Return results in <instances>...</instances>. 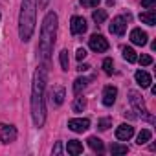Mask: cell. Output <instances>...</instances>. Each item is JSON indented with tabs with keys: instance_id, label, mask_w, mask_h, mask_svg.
<instances>
[{
	"instance_id": "obj_1",
	"label": "cell",
	"mask_w": 156,
	"mask_h": 156,
	"mask_svg": "<svg viewBox=\"0 0 156 156\" xmlns=\"http://www.w3.org/2000/svg\"><path fill=\"white\" fill-rule=\"evenodd\" d=\"M46 77H48L46 66H39V70L33 75V88H31V118L35 127H42L46 119V108H44Z\"/></svg>"
},
{
	"instance_id": "obj_2",
	"label": "cell",
	"mask_w": 156,
	"mask_h": 156,
	"mask_svg": "<svg viewBox=\"0 0 156 156\" xmlns=\"http://www.w3.org/2000/svg\"><path fill=\"white\" fill-rule=\"evenodd\" d=\"M55 35H57V15L53 11H50L42 20L41 41H39V53H41L44 62L50 59V53H51L53 44H55Z\"/></svg>"
},
{
	"instance_id": "obj_3",
	"label": "cell",
	"mask_w": 156,
	"mask_h": 156,
	"mask_svg": "<svg viewBox=\"0 0 156 156\" xmlns=\"http://www.w3.org/2000/svg\"><path fill=\"white\" fill-rule=\"evenodd\" d=\"M35 17H37V4L35 0H22L20 19H19V35L20 41L28 42L35 31Z\"/></svg>"
},
{
	"instance_id": "obj_4",
	"label": "cell",
	"mask_w": 156,
	"mask_h": 156,
	"mask_svg": "<svg viewBox=\"0 0 156 156\" xmlns=\"http://www.w3.org/2000/svg\"><path fill=\"white\" fill-rule=\"evenodd\" d=\"M129 101H130V105L136 108V112H140L141 116H145V118L152 119L151 116H147V107H145V101H143V98H141L136 90H130V92H129Z\"/></svg>"
},
{
	"instance_id": "obj_5",
	"label": "cell",
	"mask_w": 156,
	"mask_h": 156,
	"mask_svg": "<svg viewBox=\"0 0 156 156\" xmlns=\"http://www.w3.org/2000/svg\"><path fill=\"white\" fill-rule=\"evenodd\" d=\"M88 46H90V50L92 51H98V53H103V51H107L108 50V41L103 37V35H92L90 39H88Z\"/></svg>"
},
{
	"instance_id": "obj_6",
	"label": "cell",
	"mask_w": 156,
	"mask_h": 156,
	"mask_svg": "<svg viewBox=\"0 0 156 156\" xmlns=\"http://www.w3.org/2000/svg\"><path fill=\"white\" fill-rule=\"evenodd\" d=\"M0 140H2L4 143H11L17 140V129L13 125H6L2 123L0 125Z\"/></svg>"
},
{
	"instance_id": "obj_7",
	"label": "cell",
	"mask_w": 156,
	"mask_h": 156,
	"mask_svg": "<svg viewBox=\"0 0 156 156\" xmlns=\"http://www.w3.org/2000/svg\"><path fill=\"white\" fill-rule=\"evenodd\" d=\"M88 127H90V121L87 118H73L68 121V129L73 132H85Z\"/></svg>"
},
{
	"instance_id": "obj_8",
	"label": "cell",
	"mask_w": 156,
	"mask_h": 156,
	"mask_svg": "<svg viewBox=\"0 0 156 156\" xmlns=\"http://www.w3.org/2000/svg\"><path fill=\"white\" fill-rule=\"evenodd\" d=\"M70 31L73 35H81L87 31V20L83 17H72L70 20Z\"/></svg>"
},
{
	"instance_id": "obj_9",
	"label": "cell",
	"mask_w": 156,
	"mask_h": 156,
	"mask_svg": "<svg viewBox=\"0 0 156 156\" xmlns=\"http://www.w3.org/2000/svg\"><path fill=\"white\" fill-rule=\"evenodd\" d=\"M127 31V19L125 17H116L114 20H112V24H110V33H114V35H123Z\"/></svg>"
},
{
	"instance_id": "obj_10",
	"label": "cell",
	"mask_w": 156,
	"mask_h": 156,
	"mask_svg": "<svg viewBox=\"0 0 156 156\" xmlns=\"http://www.w3.org/2000/svg\"><path fill=\"white\" fill-rule=\"evenodd\" d=\"M132 134H134V127H132V125H129V123H123V125H119V127L116 129V138H118V140H121V141L130 140V138H132Z\"/></svg>"
},
{
	"instance_id": "obj_11",
	"label": "cell",
	"mask_w": 156,
	"mask_h": 156,
	"mask_svg": "<svg viewBox=\"0 0 156 156\" xmlns=\"http://www.w3.org/2000/svg\"><path fill=\"white\" fill-rule=\"evenodd\" d=\"M116 98H118V88L116 87H105V90H103V105L112 107L116 103Z\"/></svg>"
},
{
	"instance_id": "obj_12",
	"label": "cell",
	"mask_w": 156,
	"mask_h": 156,
	"mask_svg": "<svg viewBox=\"0 0 156 156\" xmlns=\"http://www.w3.org/2000/svg\"><path fill=\"white\" fill-rule=\"evenodd\" d=\"M130 41H132V44H136V46H145V44H147V33L141 31L140 28H134V30L130 31Z\"/></svg>"
},
{
	"instance_id": "obj_13",
	"label": "cell",
	"mask_w": 156,
	"mask_h": 156,
	"mask_svg": "<svg viewBox=\"0 0 156 156\" xmlns=\"http://www.w3.org/2000/svg\"><path fill=\"white\" fill-rule=\"evenodd\" d=\"M134 77H136V83H138L141 88H147V87H151V83H152L151 75H149L147 72H143V70H138V72L134 73Z\"/></svg>"
},
{
	"instance_id": "obj_14",
	"label": "cell",
	"mask_w": 156,
	"mask_h": 156,
	"mask_svg": "<svg viewBox=\"0 0 156 156\" xmlns=\"http://www.w3.org/2000/svg\"><path fill=\"white\" fill-rule=\"evenodd\" d=\"M66 151H68V154L77 156V154L83 152V145H81V141H77V140H70L68 145H66Z\"/></svg>"
},
{
	"instance_id": "obj_15",
	"label": "cell",
	"mask_w": 156,
	"mask_h": 156,
	"mask_svg": "<svg viewBox=\"0 0 156 156\" xmlns=\"http://www.w3.org/2000/svg\"><path fill=\"white\" fill-rule=\"evenodd\" d=\"M140 20H141L143 24H147V26H154V24H156V11L151 9V11H147V13H140Z\"/></svg>"
},
{
	"instance_id": "obj_16",
	"label": "cell",
	"mask_w": 156,
	"mask_h": 156,
	"mask_svg": "<svg viewBox=\"0 0 156 156\" xmlns=\"http://www.w3.org/2000/svg\"><path fill=\"white\" fill-rule=\"evenodd\" d=\"M87 85H88V79H87V77H77V79L73 81V94L79 96V94L87 88Z\"/></svg>"
},
{
	"instance_id": "obj_17",
	"label": "cell",
	"mask_w": 156,
	"mask_h": 156,
	"mask_svg": "<svg viewBox=\"0 0 156 156\" xmlns=\"http://www.w3.org/2000/svg\"><path fill=\"white\" fill-rule=\"evenodd\" d=\"M62 101H64V88L62 87H57L55 92H51V103L55 107H59V105H62Z\"/></svg>"
},
{
	"instance_id": "obj_18",
	"label": "cell",
	"mask_w": 156,
	"mask_h": 156,
	"mask_svg": "<svg viewBox=\"0 0 156 156\" xmlns=\"http://www.w3.org/2000/svg\"><path fill=\"white\" fill-rule=\"evenodd\" d=\"M87 141H88V145H90V149H92V151H96V152H103V151H105V145H103V141H101L99 138L90 136Z\"/></svg>"
},
{
	"instance_id": "obj_19",
	"label": "cell",
	"mask_w": 156,
	"mask_h": 156,
	"mask_svg": "<svg viewBox=\"0 0 156 156\" xmlns=\"http://www.w3.org/2000/svg\"><path fill=\"white\" fill-rule=\"evenodd\" d=\"M123 57H125V61H129V62H136V61H138L136 51H134L132 48H129V46L123 48Z\"/></svg>"
},
{
	"instance_id": "obj_20",
	"label": "cell",
	"mask_w": 156,
	"mask_h": 156,
	"mask_svg": "<svg viewBox=\"0 0 156 156\" xmlns=\"http://www.w3.org/2000/svg\"><path fill=\"white\" fill-rule=\"evenodd\" d=\"M151 136H152V134H151V130L143 129V130L138 134V138H136V143H138V145H145V143L151 140Z\"/></svg>"
},
{
	"instance_id": "obj_21",
	"label": "cell",
	"mask_w": 156,
	"mask_h": 156,
	"mask_svg": "<svg viewBox=\"0 0 156 156\" xmlns=\"http://www.w3.org/2000/svg\"><path fill=\"white\" fill-rule=\"evenodd\" d=\"M85 107H87V99H85V98H75V101H73V105H72L73 112H83Z\"/></svg>"
},
{
	"instance_id": "obj_22",
	"label": "cell",
	"mask_w": 156,
	"mask_h": 156,
	"mask_svg": "<svg viewBox=\"0 0 156 156\" xmlns=\"http://www.w3.org/2000/svg\"><path fill=\"white\" fill-rule=\"evenodd\" d=\"M92 19H94V22L103 24V22L107 20V11H105V9H96V11L92 13Z\"/></svg>"
},
{
	"instance_id": "obj_23",
	"label": "cell",
	"mask_w": 156,
	"mask_h": 156,
	"mask_svg": "<svg viewBox=\"0 0 156 156\" xmlns=\"http://www.w3.org/2000/svg\"><path fill=\"white\" fill-rule=\"evenodd\" d=\"M110 152H112V154H127V152H129V147H127V145L114 143V145H110Z\"/></svg>"
},
{
	"instance_id": "obj_24",
	"label": "cell",
	"mask_w": 156,
	"mask_h": 156,
	"mask_svg": "<svg viewBox=\"0 0 156 156\" xmlns=\"http://www.w3.org/2000/svg\"><path fill=\"white\" fill-rule=\"evenodd\" d=\"M68 64H70L68 51H66V50H62V51H61V66H62V70H64V72L68 70Z\"/></svg>"
},
{
	"instance_id": "obj_25",
	"label": "cell",
	"mask_w": 156,
	"mask_h": 156,
	"mask_svg": "<svg viewBox=\"0 0 156 156\" xmlns=\"http://www.w3.org/2000/svg\"><path fill=\"white\" fill-rule=\"evenodd\" d=\"M110 125H112V119H110V118H103V119L98 121V129H99V130H107Z\"/></svg>"
},
{
	"instance_id": "obj_26",
	"label": "cell",
	"mask_w": 156,
	"mask_h": 156,
	"mask_svg": "<svg viewBox=\"0 0 156 156\" xmlns=\"http://www.w3.org/2000/svg\"><path fill=\"white\" fill-rule=\"evenodd\" d=\"M103 70H105V73H112L114 72V61L112 59H105L103 61Z\"/></svg>"
},
{
	"instance_id": "obj_27",
	"label": "cell",
	"mask_w": 156,
	"mask_h": 156,
	"mask_svg": "<svg viewBox=\"0 0 156 156\" xmlns=\"http://www.w3.org/2000/svg\"><path fill=\"white\" fill-rule=\"evenodd\" d=\"M101 0H79V4L83 8H98Z\"/></svg>"
},
{
	"instance_id": "obj_28",
	"label": "cell",
	"mask_w": 156,
	"mask_h": 156,
	"mask_svg": "<svg viewBox=\"0 0 156 156\" xmlns=\"http://www.w3.org/2000/svg\"><path fill=\"white\" fill-rule=\"evenodd\" d=\"M138 61H140L143 66H149V64H152V57H151V55H141Z\"/></svg>"
},
{
	"instance_id": "obj_29",
	"label": "cell",
	"mask_w": 156,
	"mask_h": 156,
	"mask_svg": "<svg viewBox=\"0 0 156 156\" xmlns=\"http://www.w3.org/2000/svg\"><path fill=\"white\" fill-rule=\"evenodd\" d=\"M75 57L79 59V61H81V59H85V57H87V50H85V48H79V50L75 51Z\"/></svg>"
},
{
	"instance_id": "obj_30",
	"label": "cell",
	"mask_w": 156,
	"mask_h": 156,
	"mask_svg": "<svg viewBox=\"0 0 156 156\" xmlns=\"http://www.w3.org/2000/svg\"><path fill=\"white\" fill-rule=\"evenodd\" d=\"M156 4V0H141V8H152Z\"/></svg>"
},
{
	"instance_id": "obj_31",
	"label": "cell",
	"mask_w": 156,
	"mask_h": 156,
	"mask_svg": "<svg viewBox=\"0 0 156 156\" xmlns=\"http://www.w3.org/2000/svg\"><path fill=\"white\" fill-rule=\"evenodd\" d=\"M61 152H62V145H61V143H57V145L53 147V154H61Z\"/></svg>"
},
{
	"instance_id": "obj_32",
	"label": "cell",
	"mask_w": 156,
	"mask_h": 156,
	"mask_svg": "<svg viewBox=\"0 0 156 156\" xmlns=\"http://www.w3.org/2000/svg\"><path fill=\"white\" fill-rule=\"evenodd\" d=\"M88 68H90L88 64H79V66H77V70H79V72H87Z\"/></svg>"
},
{
	"instance_id": "obj_33",
	"label": "cell",
	"mask_w": 156,
	"mask_h": 156,
	"mask_svg": "<svg viewBox=\"0 0 156 156\" xmlns=\"http://www.w3.org/2000/svg\"><path fill=\"white\" fill-rule=\"evenodd\" d=\"M48 2H50V0H41V6H42V8H44V6H46V4H48Z\"/></svg>"
}]
</instances>
